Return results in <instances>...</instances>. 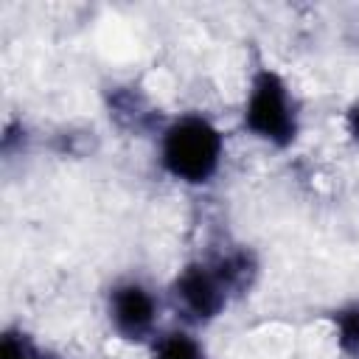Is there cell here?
<instances>
[{"instance_id":"5","label":"cell","mask_w":359,"mask_h":359,"mask_svg":"<svg viewBox=\"0 0 359 359\" xmlns=\"http://www.w3.org/2000/svg\"><path fill=\"white\" fill-rule=\"evenodd\" d=\"M337 328H339V345L348 356L359 359V306H348L337 314Z\"/></svg>"},{"instance_id":"1","label":"cell","mask_w":359,"mask_h":359,"mask_svg":"<svg viewBox=\"0 0 359 359\" xmlns=\"http://www.w3.org/2000/svg\"><path fill=\"white\" fill-rule=\"evenodd\" d=\"M222 157V135L196 115H185L165 129L163 137V163L165 168L185 182H205Z\"/></svg>"},{"instance_id":"2","label":"cell","mask_w":359,"mask_h":359,"mask_svg":"<svg viewBox=\"0 0 359 359\" xmlns=\"http://www.w3.org/2000/svg\"><path fill=\"white\" fill-rule=\"evenodd\" d=\"M247 126L264 137L272 140L278 146H286L294 140L297 123H294V112H292V101L286 93V84L272 73V70H261L252 81V93L247 101V112H244Z\"/></svg>"},{"instance_id":"4","label":"cell","mask_w":359,"mask_h":359,"mask_svg":"<svg viewBox=\"0 0 359 359\" xmlns=\"http://www.w3.org/2000/svg\"><path fill=\"white\" fill-rule=\"evenodd\" d=\"M109 311L115 328L126 339H143L154 325V300L137 283H123L109 297Z\"/></svg>"},{"instance_id":"7","label":"cell","mask_w":359,"mask_h":359,"mask_svg":"<svg viewBox=\"0 0 359 359\" xmlns=\"http://www.w3.org/2000/svg\"><path fill=\"white\" fill-rule=\"evenodd\" d=\"M0 359H39V356L34 353V348L28 345L25 337L6 334L3 337V345H0Z\"/></svg>"},{"instance_id":"8","label":"cell","mask_w":359,"mask_h":359,"mask_svg":"<svg viewBox=\"0 0 359 359\" xmlns=\"http://www.w3.org/2000/svg\"><path fill=\"white\" fill-rule=\"evenodd\" d=\"M348 132L359 140V104H353L351 112H348Z\"/></svg>"},{"instance_id":"3","label":"cell","mask_w":359,"mask_h":359,"mask_svg":"<svg viewBox=\"0 0 359 359\" xmlns=\"http://www.w3.org/2000/svg\"><path fill=\"white\" fill-rule=\"evenodd\" d=\"M224 297H227V286L216 266L194 264L177 278V300L196 320H208L219 314V309L224 306Z\"/></svg>"},{"instance_id":"6","label":"cell","mask_w":359,"mask_h":359,"mask_svg":"<svg viewBox=\"0 0 359 359\" xmlns=\"http://www.w3.org/2000/svg\"><path fill=\"white\" fill-rule=\"evenodd\" d=\"M154 359H202V353H199V345L191 337H185V334H168L157 345Z\"/></svg>"}]
</instances>
